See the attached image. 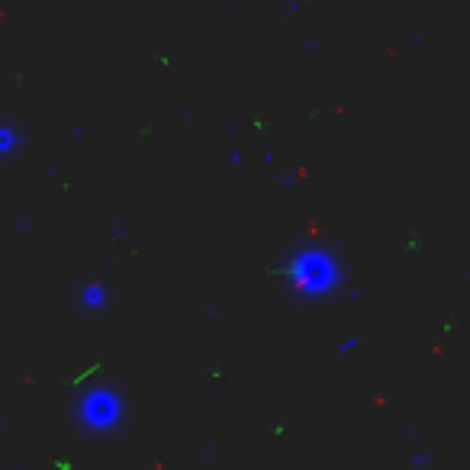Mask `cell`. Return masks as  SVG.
I'll list each match as a JSON object with an SVG mask.
<instances>
[{"label":"cell","mask_w":470,"mask_h":470,"mask_svg":"<svg viewBox=\"0 0 470 470\" xmlns=\"http://www.w3.org/2000/svg\"><path fill=\"white\" fill-rule=\"evenodd\" d=\"M287 274H290V281H293V287L309 296L325 293L329 287H335V261L325 252H316V248L296 254L287 264Z\"/></svg>","instance_id":"1"},{"label":"cell","mask_w":470,"mask_h":470,"mask_svg":"<svg viewBox=\"0 0 470 470\" xmlns=\"http://www.w3.org/2000/svg\"><path fill=\"white\" fill-rule=\"evenodd\" d=\"M87 425L94 428H106V425H116L120 419V403L116 396L106 393V390H94L91 396H84V409H81Z\"/></svg>","instance_id":"2"}]
</instances>
